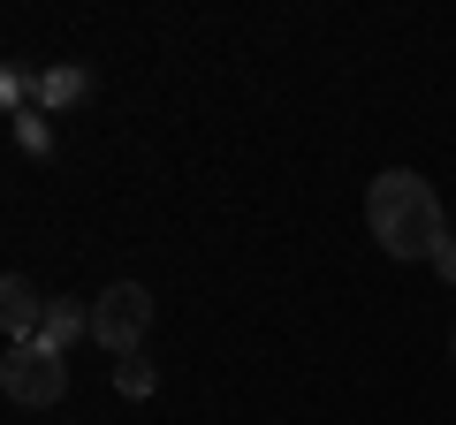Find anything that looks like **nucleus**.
Instances as JSON below:
<instances>
[{
	"label": "nucleus",
	"mask_w": 456,
	"mask_h": 425,
	"mask_svg": "<svg viewBox=\"0 0 456 425\" xmlns=\"http://www.w3.org/2000/svg\"><path fill=\"white\" fill-rule=\"evenodd\" d=\"M152 380H160V373H152L145 357H122V373H114V388H122V395H152Z\"/></svg>",
	"instance_id": "nucleus-7"
},
{
	"label": "nucleus",
	"mask_w": 456,
	"mask_h": 425,
	"mask_svg": "<svg viewBox=\"0 0 456 425\" xmlns=\"http://www.w3.org/2000/svg\"><path fill=\"white\" fill-rule=\"evenodd\" d=\"M46 304H53V296H38L31 274H8V281H0V327H8V342H38Z\"/></svg>",
	"instance_id": "nucleus-4"
},
{
	"label": "nucleus",
	"mask_w": 456,
	"mask_h": 425,
	"mask_svg": "<svg viewBox=\"0 0 456 425\" xmlns=\"http://www.w3.org/2000/svg\"><path fill=\"white\" fill-rule=\"evenodd\" d=\"M16 145H23V152H53V130H46V115H16Z\"/></svg>",
	"instance_id": "nucleus-8"
},
{
	"label": "nucleus",
	"mask_w": 456,
	"mask_h": 425,
	"mask_svg": "<svg viewBox=\"0 0 456 425\" xmlns=\"http://www.w3.org/2000/svg\"><path fill=\"white\" fill-rule=\"evenodd\" d=\"M84 92H92V76H84V68H69V61H53V68H38V76H31V107H38V115L77 107Z\"/></svg>",
	"instance_id": "nucleus-6"
},
{
	"label": "nucleus",
	"mask_w": 456,
	"mask_h": 425,
	"mask_svg": "<svg viewBox=\"0 0 456 425\" xmlns=\"http://www.w3.org/2000/svg\"><path fill=\"white\" fill-rule=\"evenodd\" d=\"M152 334V296L145 281H114L107 296H92V342L114 349V357H137Z\"/></svg>",
	"instance_id": "nucleus-2"
},
{
	"label": "nucleus",
	"mask_w": 456,
	"mask_h": 425,
	"mask_svg": "<svg viewBox=\"0 0 456 425\" xmlns=\"http://www.w3.org/2000/svg\"><path fill=\"white\" fill-rule=\"evenodd\" d=\"M0 388H8V403L46 410V403L69 395V357H53V349H38V342H8V357H0Z\"/></svg>",
	"instance_id": "nucleus-3"
},
{
	"label": "nucleus",
	"mask_w": 456,
	"mask_h": 425,
	"mask_svg": "<svg viewBox=\"0 0 456 425\" xmlns=\"http://www.w3.org/2000/svg\"><path fill=\"white\" fill-rule=\"evenodd\" d=\"M365 229L388 259H441L449 244V212H441L434 182L411 175V167H388V175L365 182Z\"/></svg>",
	"instance_id": "nucleus-1"
},
{
	"label": "nucleus",
	"mask_w": 456,
	"mask_h": 425,
	"mask_svg": "<svg viewBox=\"0 0 456 425\" xmlns=\"http://www.w3.org/2000/svg\"><path fill=\"white\" fill-rule=\"evenodd\" d=\"M0 99H8V107H23V99H31V76H23V68H8V76H0Z\"/></svg>",
	"instance_id": "nucleus-9"
},
{
	"label": "nucleus",
	"mask_w": 456,
	"mask_h": 425,
	"mask_svg": "<svg viewBox=\"0 0 456 425\" xmlns=\"http://www.w3.org/2000/svg\"><path fill=\"white\" fill-rule=\"evenodd\" d=\"M434 266H441V281H456V244H441V259H434Z\"/></svg>",
	"instance_id": "nucleus-10"
},
{
	"label": "nucleus",
	"mask_w": 456,
	"mask_h": 425,
	"mask_svg": "<svg viewBox=\"0 0 456 425\" xmlns=\"http://www.w3.org/2000/svg\"><path fill=\"white\" fill-rule=\"evenodd\" d=\"M77 342H92V304H77V296H53V304H46V319H38V349L69 357Z\"/></svg>",
	"instance_id": "nucleus-5"
}]
</instances>
